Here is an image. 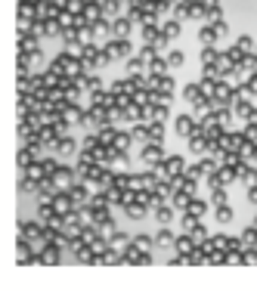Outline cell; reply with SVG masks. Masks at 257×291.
I'll list each match as a JSON object with an SVG mask.
<instances>
[{
    "instance_id": "cell-9",
    "label": "cell",
    "mask_w": 257,
    "mask_h": 291,
    "mask_svg": "<svg viewBox=\"0 0 257 291\" xmlns=\"http://www.w3.org/2000/svg\"><path fill=\"white\" fill-rule=\"evenodd\" d=\"M155 158H158V149L149 146V149H146V161H155Z\"/></svg>"
},
{
    "instance_id": "cell-5",
    "label": "cell",
    "mask_w": 257,
    "mask_h": 291,
    "mask_svg": "<svg viewBox=\"0 0 257 291\" xmlns=\"http://www.w3.org/2000/svg\"><path fill=\"white\" fill-rule=\"evenodd\" d=\"M214 38H217V34H214V31H208V28H202V31H198V41H202V43H211Z\"/></svg>"
},
{
    "instance_id": "cell-2",
    "label": "cell",
    "mask_w": 257,
    "mask_h": 291,
    "mask_svg": "<svg viewBox=\"0 0 257 291\" xmlns=\"http://www.w3.org/2000/svg\"><path fill=\"white\" fill-rule=\"evenodd\" d=\"M239 177L248 183V186H257V170L254 167H239Z\"/></svg>"
},
{
    "instance_id": "cell-4",
    "label": "cell",
    "mask_w": 257,
    "mask_h": 291,
    "mask_svg": "<svg viewBox=\"0 0 257 291\" xmlns=\"http://www.w3.org/2000/svg\"><path fill=\"white\" fill-rule=\"evenodd\" d=\"M217 220H220V223H229V220H232V211H229V208H217Z\"/></svg>"
},
{
    "instance_id": "cell-7",
    "label": "cell",
    "mask_w": 257,
    "mask_h": 291,
    "mask_svg": "<svg viewBox=\"0 0 257 291\" xmlns=\"http://www.w3.org/2000/svg\"><path fill=\"white\" fill-rule=\"evenodd\" d=\"M168 65L173 68V65H183V53H171L168 56Z\"/></svg>"
},
{
    "instance_id": "cell-8",
    "label": "cell",
    "mask_w": 257,
    "mask_h": 291,
    "mask_svg": "<svg viewBox=\"0 0 257 291\" xmlns=\"http://www.w3.org/2000/svg\"><path fill=\"white\" fill-rule=\"evenodd\" d=\"M183 96L189 99V102H195V99H198V87H186V93H183Z\"/></svg>"
},
{
    "instance_id": "cell-6",
    "label": "cell",
    "mask_w": 257,
    "mask_h": 291,
    "mask_svg": "<svg viewBox=\"0 0 257 291\" xmlns=\"http://www.w3.org/2000/svg\"><path fill=\"white\" fill-rule=\"evenodd\" d=\"M155 217H158V223H171V211H168V208H161V211H155Z\"/></svg>"
},
{
    "instance_id": "cell-12",
    "label": "cell",
    "mask_w": 257,
    "mask_h": 291,
    "mask_svg": "<svg viewBox=\"0 0 257 291\" xmlns=\"http://www.w3.org/2000/svg\"><path fill=\"white\" fill-rule=\"evenodd\" d=\"M251 93H257V78H254V81H251Z\"/></svg>"
},
{
    "instance_id": "cell-13",
    "label": "cell",
    "mask_w": 257,
    "mask_h": 291,
    "mask_svg": "<svg viewBox=\"0 0 257 291\" xmlns=\"http://www.w3.org/2000/svg\"><path fill=\"white\" fill-rule=\"evenodd\" d=\"M205 6H217V0H205Z\"/></svg>"
},
{
    "instance_id": "cell-10",
    "label": "cell",
    "mask_w": 257,
    "mask_h": 291,
    "mask_svg": "<svg viewBox=\"0 0 257 291\" xmlns=\"http://www.w3.org/2000/svg\"><path fill=\"white\" fill-rule=\"evenodd\" d=\"M173 245H177L180 251H189V248H192V245H189V242H186V239H180V242H173Z\"/></svg>"
},
{
    "instance_id": "cell-11",
    "label": "cell",
    "mask_w": 257,
    "mask_h": 291,
    "mask_svg": "<svg viewBox=\"0 0 257 291\" xmlns=\"http://www.w3.org/2000/svg\"><path fill=\"white\" fill-rule=\"evenodd\" d=\"M248 152H251V158H254V161H257V146H254V149H248Z\"/></svg>"
},
{
    "instance_id": "cell-1",
    "label": "cell",
    "mask_w": 257,
    "mask_h": 291,
    "mask_svg": "<svg viewBox=\"0 0 257 291\" xmlns=\"http://www.w3.org/2000/svg\"><path fill=\"white\" fill-rule=\"evenodd\" d=\"M155 245L171 248V245H173V232H171V229H161V232H158V239H155Z\"/></svg>"
},
{
    "instance_id": "cell-3",
    "label": "cell",
    "mask_w": 257,
    "mask_h": 291,
    "mask_svg": "<svg viewBox=\"0 0 257 291\" xmlns=\"http://www.w3.org/2000/svg\"><path fill=\"white\" fill-rule=\"evenodd\" d=\"M177 130L180 133H192V118H177Z\"/></svg>"
}]
</instances>
